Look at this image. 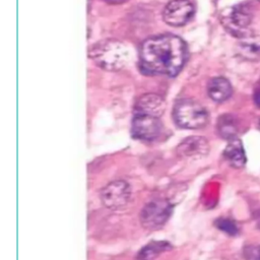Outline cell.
<instances>
[{
	"label": "cell",
	"instance_id": "1",
	"mask_svg": "<svg viewBox=\"0 0 260 260\" xmlns=\"http://www.w3.org/2000/svg\"><path fill=\"white\" fill-rule=\"evenodd\" d=\"M188 50L184 41L173 35H160L143 42L139 65L144 74L176 76L187 60Z\"/></svg>",
	"mask_w": 260,
	"mask_h": 260
},
{
	"label": "cell",
	"instance_id": "2",
	"mask_svg": "<svg viewBox=\"0 0 260 260\" xmlns=\"http://www.w3.org/2000/svg\"><path fill=\"white\" fill-rule=\"evenodd\" d=\"M96 66L108 71L124 69L130 61L128 48L118 40H104L94 44L88 53Z\"/></svg>",
	"mask_w": 260,
	"mask_h": 260
},
{
	"label": "cell",
	"instance_id": "3",
	"mask_svg": "<svg viewBox=\"0 0 260 260\" xmlns=\"http://www.w3.org/2000/svg\"><path fill=\"white\" fill-rule=\"evenodd\" d=\"M173 119L181 128L200 129L208 123V113L198 102L186 99L174 106Z\"/></svg>",
	"mask_w": 260,
	"mask_h": 260
},
{
	"label": "cell",
	"instance_id": "4",
	"mask_svg": "<svg viewBox=\"0 0 260 260\" xmlns=\"http://www.w3.org/2000/svg\"><path fill=\"white\" fill-rule=\"evenodd\" d=\"M174 205L166 197H156L142 207L139 219L144 229L158 230L162 228L172 215Z\"/></svg>",
	"mask_w": 260,
	"mask_h": 260
},
{
	"label": "cell",
	"instance_id": "5",
	"mask_svg": "<svg viewBox=\"0 0 260 260\" xmlns=\"http://www.w3.org/2000/svg\"><path fill=\"white\" fill-rule=\"evenodd\" d=\"M251 21L252 12L246 4L236 5L221 15V22L225 29L240 39L249 37V26Z\"/></svg>",
	"mask_w": 260,
	"mask_h": 260
},
{
	"label": "cell",
	"instance_id": "6",
	"mask_svg": "<svg viewBox=\"0 0 260 260\" xmlns=\"http://www.w3.org/2000/svg\"><path fill=\"white\" fill-rule=\"evenodd\" d=\"M100 198L104 206L109 209L125 207L131 199V188L124 180H115L107 184L100 192Z\"/></svg>",
	"mask_w": 260,
	"mask_h": 260
},
{
	"label": "cell",
	"instance_id": "7",
	"mask_svg": "<svg viewBox=\"0 0 260 260\" xmlns=\"http://www.w3.org/2000/svg\"><path fill=\"white\" fill-rule=\"evenodd\" d=\"M195 13V7L189 0H172L164 8L162 19L171 26H183Z\"/></svg>",
	"mask_w": 260,
	"mask_h": 260
},
{
	"label": "cell",
	"instance_id": "8",
	"mask_svg": "<svg viewBox=\"0 0 260 260\" xmlns=\"http://www.w3.org/2000/svg\"><path fill=\"white\" fill-rule=\"evenodd\" d=\"M161 131V124L159 118L144 116V115H134L131 134L134 138L140 140H154L157 138Z\"/></svg>",
	"mask_w": 260,
	"mask_h": 260
},
{
	"label": "cell",
	"instance_id": "9",
	"mask_svg": "<svg viewBox=\"0 0 260 260\" xmlns=\"http://www.w3.org/2000/svg\"><path fill=\"white\" fill-rule=\"evenodd\" d=\"M177 154L185 159H200L209 152V143L205 137L189 136L183 139L176 148Z\"/></svg>",
	"mask_w": 260,
	"mask_h": 260
},
{
	"label": "cell",
	"instance_id": "10",
	"mask_svg": "<svg viewBox=\"0 0 260 260\" xmlns=\"http://www.w3.org/2000/svg\"><path fill=\"white\" fill-rule=\"evenodd\" d=\"M166 110L165 100L156 93H145L139 96L135 106V115H144L159 118Z\"/></svg>",
	"mask_w": 260,
	"mask_h": 260
},
{
	"label": "cell",
	"instance_id": "11",
	"mask_svg": "<svg viewBox=\"0 0 260 260\" xmlns=\"http://www.w3.org/2000/svg\"><path fill=\"white\" fill-rule=\"evenodd\" d=\"M233 92L230 81L223 77H213L207 83V93L214 102L226 101Z\"/></svg>",
	"mask_w": 260,
	"mask_h": 260
},
{
	"label": "cell",
	"instance_id": "12",
	"mask_svg": "<svg viewBox=\"0 0 260 260\" xmlns=\"http://www.w3.org/2000/svg\"><path fill=\"white\" fill-rule=\"evenodd\" d=\"M223 156L231 166L237 169L243 168L247 161L242 141L237 137L229 140V143L223 150Z\"/></svg>",
	"mask_w": 260,
	"mask_h": 260
},
{
	"label": "cell",
	"instance_id": "13",
	"mask_svg": "<svg viewBox=\"0 0 260 260\" xmlns=\"http://www.w3.org/2000/svg\"><path fill=\"white\" fill-rule=\"evenodd\" d=\"M218 135L223 139H233L238 134V123L236 118L231 114L221 115L216 122Z\"/></svg>",
	"mask_w": 260,
	"mask_h": 260
},
{
	"label": "cell",
	"instance_id": "14",
	"mask_svg": "<svg viewBox=\"0 0 260 260\" xmlns=\"http://www.w3.org/2000/svg\"><path fill=\"white\" fill-rule=\"evenodd\" d=\"M238 51L240 55L247 60H259L260 59V44L253 41L250 37L243 38L238 44Z\"/></svg>",
	"mask_w": 260,
	"mask_h": 260
},
{
	"label": "cell",
	"instance_id": "15",
	"mask_svg": "<svg viewBox=\"0 0 260 260\" xmlns=\"http://www.w3.org/2000/svg\"><path fill=\"white\" fill-rule=\"evenodd\" d=\"M170 249L171 246L167 242H151L139 251L137 260H153L159 254Z\"/></svg>",
	"mask_w": 260,
	"mask_h": 260
},
{
	"label": "cell",
	"instance_id": "16",
	"mask_svg": "<svg viewBox=\"0 0 260 260\" xmlns=\"http://www.w3.org/2000/svg\"><path fill=\"white\" fill-rule=\"evenodd\" d=\"M215 223L219 230H221L230 235H236L238 233L237 225L235 224L234 221H232L229 218H218Z\"/></svg>",
	"mask_w": 260,
	"mask_h": 260
},
{
	"label": "cell",
	"instance_id": "17",
	"mask_svg": "<svg viewBox=\"0 0 260 260\" xmlns=\"http://www.w3.org/2000/svg\"><path fill=\"white\" fill-rule=\"evenodd\" d=\"M244 256L247 260H260V245L247 246L244 249Z\"/></svg>",
	"mask_w": 260,
	"mask_h": 260
},
{
	"label": "cell",
	"instance_id": "18",
	"mask_svg": "<svg viewBox=\"0 0 260 260\" xmlns=\"http://www.w3.org/2000/svg\"><path fill=\"white\" fill-rule=\"evenodd\" d=\"M254 102L257 105V107L260 108V89L255 91V93H254Z\"/></svg>",
	"mask_w": 260,
	"mask_h": 260
},
{
	"label": "cell",
	"instance_id": "19",
	"mask_svg": "<svg viewBox=\"0 0 260 260\" xmlns=\"http://www.w3.org/2000/svg\"><path fill=\"white\" fill-rule=\"evenodd\" d=\"M103 1L107 2V3H110V4H121V3L126 2L127 0H103Z\"/></svg>",
	"mask_w": 260,
	"mask_h": 260
},
{
	"label": "cell",
	"instance_id": "20",
	"mask_svg": "<svg viewBox=\"0 0 260 260\" xmlns=\"http://www.w3.org/2000/svg\"><path fill=\"white\" fill-rule=\"evenodd\" d=\"M258 126H259V128H260V120H259V123H258Z\"/></svg>",
	"mask_w": 260,
	"mask_h": 260
},
{
	"label": "cell",
	"instance_id": "21",
	"mask_svg": "<svg viewBox=\"0 0 260 260\" xmlns=\"http://www.w3.org/2000/svg\"><path fill=\"white\" fill-rule=\"evenodd\" d=\"M258 1H259V2H260V0H258Z\"/></svg>",
	"mask_w": 260,
	"mask_h": 260
}]
</instances>
